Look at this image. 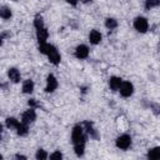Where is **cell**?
I'll list each match as a JSON object with an SVG mask.
<instances>
[{"label": "cell", "mask_w": 160, "mask_h": 160, "mask_svg": "<svg viewBox=\"0 0 160 160\" xmlns=\"http://www.w3.org/2000/svg\"><path fill=\"white\" fill-rule=\"evenodd\" d=\"M35 158H36L38 160H45V159L48 158V154H46V151H45V150L39 149V150L36 151V154H35Z\"/></svg>", "instance_id": "cell-24"}, {"label": "cell", "mask_w": 160, "mask_h": 160, "mask_svg": "<svg viewBox=\"0 0 160 160\" xmlns=\"http://www.w3.org/2000/svg\"><path fill=\"white\" fill-rule=\"evenodd\" d=\"M81 1H82V2H84V4H88V2H91V1H92V0H81Z\"/></svg>", "instance_id": "cell-29"}, {"label": "cell", "mask_w": 160, "mask_h": 160, "mask_svg": "<svg viewBox=\"0 0 160 160\" xmlns=\"http://www.w3.org/2000/svg\"><path fill=\"white\" fill-rule=\"evenodd\" d=\"M105 26H106L108 29L112 30V29H115V28L118 26V21H116L115 19H112V18H108V19L105 20Z\"/></svg>", "instance_id": "cell-21"}, {"label": "cell", "mask_w": 160, "mask_h": 160, "mask_svg": "<svg viewBox=\"0 0 160 160\" xmlns=\"http://www.w3.org/2000/svg\"><path fill=\"white\" fill-rule=\"evenodd\" d=\"M35 119H36V112H35L34 109H29V110H26V111L21 115V121H22L24 124H26V125L34 122Z\"/></svg>", "instance_id": "cell-5"}, {"label": "cell", "mask_w": 160, "mask_h": 160, "mask_svg": "<svg viewBox=\"0 0 160 160\" xmlns=\"http://www.w3.org/2000/svg\"><path fill=\"white\" fill-rule=\"evenodd\" d=\"M15 130H16L18 135H20V136H25V135H28V132H29L28 125H26V124H24L22 121H21V122L18 125V128H16Z\"/></svg>", "instance_id": "cell-16"}, {"label": "cell", "mask_w": 160, "mask_h": 160, "mask_svg": "<svg viewBox=\"0 0 160 160\" xmlns=\"http://www.w3.org/2000/svg\"><path fill=\"white\" fill-rule=\"evenodd\" d=\"M116 146L121 150H126L130 148L131 145V138L128 135V134H124V135H120L118 139H116Z\"/></svg>", "instance_id": "cell-3"}, {"label": "cell", "mask_w": 160, "mask_h": 160, "mask_svg": "<svg viewBox=\"0 0 160 160\" xmlns=\"http://www.w3.org/2000/svg\"><path fill=\"white\" fill-rule=\"evenodd\" d=\"M148 158L152 159V160H159L160 159V146H156V148H152L151 150H149Z\"/></svg>", "instance_id": "cell-15"}, {"label": "cell", "mask_w": 160, "mask_h": 160, "mask_svg": "<svg viewBox=\"0 0 160 160\" xmlns=\"http://www.w3.org/2000/svg\"><path fill=\"white\" fill-rule=\"evenodd\" d=\"M70 5H72V6H75V5H78V2H79V0H66Z\"/></svg>", "instance_id": "cell-27"}, {"label": "cell", "mask_w": 160, "mask_h": 160, "mask_svg": "<svg viewBox=\"0 0 160 160\" xmlns=\"http://www.w3.org/2000/svg\"><path fill=\"white\" fill-rule=\"evenodd\" d=\"M48 58H49V61H50L51 64H54V65L60 64L61 56H60V54H59V51L56 50V48H55V46H54V48L50 50V52L48 54Z\"/></svg>", "instance_id": "cell-8"}, {"label": "cell", "mask_w": 160, "mask_h": 160, "mask_svg": "<svg viewBox=\"0 0 160 160\" xmlns=\"http://www.w3.org/2000/svg\"><path fill=\"white\" fill-rule=\"evenodd\" d=\"M89 41L94 45L99 44L101 41V34L98 31V30H91L90 34H89Z\"/></svg>", "instance_id": "cell-13"}, {"label": "cell", "mask_w": 160, "mask_h": 160, "mask_svg": "<svg viewBox=\"0 0 160 160\" xmlns=\"http://www.w3.org/2000/svg\"><path fill=\"white\" fill-rule=\"evenodd\" d=\"M48 36H49V32H48V30H46L45 28H41V29H38V30H36V38H38L39 44L46 42Z\"/></svg>", "instance_id": "cell-12"}, {"label": "cell", "mask_w": 160, "mask_h": 160, "mask_svg": "<svg viewBox=\"0 0 160 160\" xmlns=\"http://www.w3.org/2000/svg\"><path fill=\"white\" fill-rule=\"evenodd\" d=\"M71 140L72 144H85L86 142V135L84 134V129L81 125H75L71 131Z\"/></svg>", "instance_id": "cell-1"}, {"label": "cell", "mask_w": 160, "mask_h": 160, "mask_svg": "<svg viewBox=\"0 0 160 160\" xmlns=\"http://www.w3.org/2000/svg\"><path fill=\"white\" fill-rule=\"evenodd\" d=\"M160 5V0H145V9H151Z\"/></svg>", "instance_id": "cell-22"}, {"label": "cell", "mask_w": 160, "mask_h": 160, "mask_svg": "<svg viewBox=\"0 0 160 160\" xmlns=\"http://www.w3.org/2000/svg\"><path fill=\"white\" fill-rule=\"evenodd\" d=\"M61 158H62V154L60 151H55L50 155V159H61Z\"/></svg>", "instance_id": "cell-25"}, {"label": "cell", "mask_w": 160, "mask_h": 160, "mask_svg": "<svg viewBox=\"0 0 160 160\" xmlns=\"http://www.w3.org/2000/svg\"><path fill=\"white\" fill-rule=\"evenodd\" d=\"M28 104H29L30 108H35V106H38V102L35 101V99H30V100L28 101Z\"/></svg>", "instance_id": "cell-26"}, {"label": "cell", "mask_w": 160, "mask_h": 160, "mask_svg": "<svg viewBox=\"0 0 160 160\" xmlns=\"http://www.w3.org/2000/svg\"><path fill=\"white\" fill-rule=\"evenodd\" d=\"M8 76H9V79H10L12 82H19V81H20V78H21L20 71H19L16 68H10V69L8 70Z\"/></svg>", "instance_id": "cell-10"}, {"label": "cell", "mask_w": 160, "mask_h": 160, "mask_svg": "<svg viewBox=\"0 0 160 160\" xmlns=\"http://www.w3.org/2000/svg\"><path fill=\"white\" fill-rule=\"evenodd\" d=\"M134 28L136 31L139 32H146L148 29H149V22L145 18L142 16H138L135 20H134Z\"/></svg>", "instance_id": "cell-2"}, {"label": "cell", "mask_w": 160, "mask_h": 160, "mask_svg": "<svg viewBox=\"0 0 160 160\" xmlns=\"http://www.w3.org/2000/svg\"><path fill=\"white\" fill-rule=\"evenodd\" d=\"M34 91V82L32 80H25L22 82V92L24 94H31Z\"/></svg>", "instance_id": "cell-14"}, {"label": "cell", "mask_w": 160, "mask_h": 160, "mask_svg": "<svg viewBox=\"0 0 160 160\" xmlns=\"http://www.w3.org/2000/svg\"><path fill=\"white\" fill-rule=\"evenodd\" d=\"M52 48H54V46L50 45V44H48V42H41V44H39V51H40L41 54H45V55H48Z\"/></svg>", "instance_id": "cell-17"}, {"label": "cell", "mask_w": 160, "mask_h": 160, "mask_svg": "<svg viewBox=\"0 0 160 160\" xmlns=\"http://www.w3.org/2000/svg\"><path fill=\"white\" fill-rule=\"evenodd\" d=\"M56 88H58V80H56V78H55L52 74L48 75L45 91H46V92H52V91H55V90H56Z\"/></svg>", "instance_id": "cell-6"}, {"label": "cell", "mask_w": 160, "mask_h": 160, "mask_svg": "<svg viewBox=\"0 0 160 160\" xmlns=\"http://www.w3.org/2000/svg\"><path fill=\"white\" fill-rule=\"evenodd\" d=\"M75 56L78 59H86L89 56V48L86 45H78L75 49Z\"/></svg>", "instance_id": "cell-7"}, {"label": "cell", "mask_w": 160, "mask_h": 160, "mask_svg": "<svg viewBox=\"0 0 160 160\" xmlns=\"http://www.w3.org/2000/svg\"><path fill=\"white\" fill-rule=\"evenodd\" d=\"M19 124H20V122H19L15 118H8V119L5 120V125H6L8 129H16Z\"/></svg>", "instance_id": "cell-18"}, {"label": "cell", "mask_w": 160, "mask_h": 160, "mask_svg": "<svg viewBox=\"0 0 160 160\" xmlns=\"http://www.w3.org/2000/svg\"><path fill=\"white\" fill-rule=\"evenodd\" d=\"M34 26L36 28V30L44 28V21H42V18L40 15H36L35 16V19H34Z\"/></svg>", "instance_id": "cell-23"}, {"label": "cell", "mask_w": 160, "mask_h": 160, "mask_svg": "<svg viewBox=\"0 0 160 160\" xmlns=\"http://www.w3.org/2000/svg\"><path fill=\"white\" fill-rule=\"evenodd\" d=\"M11 15H12V12H11V10H10L8 6H2V8L0 9V16H1L4 20L10 19Z\"/></svg>", "instance_id": "cell-19"}, {"label": "cell", "mask_w": 160, "mask_h": 160, "mask_svg": "<svg viewBox=\"0 0 160 160\" xmlns=\"http://www.w3.org/2000/svg\"><path fill=\"white\" fill-rule=\"evenodd\" d=\"M74 151L78 156H82L85 151V144H75L74 145Z\"/></svg>", "instance_id": "cell-20"}, {"label": "cell", "mask_w": 160, "mask_h": 160, "mask_svg": "<svg viewBox=\"0 0 160 160\" xmlns=\"http://www.w3.org/2000/svg\"><path fill=\"white\" fill-rule=\"evenodd\" d=\"M15 158H16V159H24V160L26 159V156H24V155H20V154H16V155H15Z\"/></svg>", "instance_id": "cell-28"}, {"label": "cell", "mask_w": 160, "mask_h": 160, "mask_svg": "<svg viewBox=\"0 0 160 160\" xmlns=\"http://www.w3.org/2000/svg\"><path fill=\"white\" fill-rule=\"evenodd\" d=\"M121 84H122V80H121V78H118V76H111L110 80H109V86L114 91L119 90L120 86H121Z\"/></svg>", "instance_id": "cell-11"}, {"label": "cell", "mask_w": 160, "mask_h": 160, "mask_svg": "<svg viewBox=\"0 0 160 160\" xmlns=\"http://www.w3.org/2000/svg\"><path fill=\"white\" fill-rule=\"evenodd\" d=\"M134 92V86L130 81H122L121 86H120V95L124 98H129L131 96Z\"/></svg>", "instance_id": "cell-4"}, {"label": "cell", "mask_w": 160, "mask_h": 160, "mask_svg": "<svg viewBox=\"0 0 160 160\" xmlns=\"http://www.w3.org/2000/svg\"><path fill=\"white\" fill-rule=\"evenodd\" d=\"M84 128H85L86 132H88L92 139L98 140V139L100 138V136H99V134H98V131L94 129V126H92V122H91V121H85V122H84Z\"/></svg>", "instance_id": "cell-9"}]
</instances>
